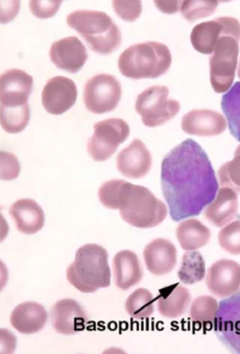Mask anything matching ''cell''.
<instances>
[{
	"label": "cell",
	"instance_id": "19",
	"mask_svg": "<svg viewBox=\"0 0 240 354\" xmlns=\"http://www.w3.org/2000/svg\"><path fill=\"white\" fill-rule=\"evenodd\" d=\"M146 268L153 275L161 277L174 270L177 263V250L170 241L157 239L143 250Z\"/></svg>",
	"mask_w": 240,
	"mask_h": 354
},
{
	"label": "cell",
	"instance_id": "33",
	"mask_svg": "<svg viewBox=\"0 0 240 354\" xmlns=\"http://www.w3.org/2000/svg\"><path fill=\"white\" fill-rule=\"evenodd\" d=\"M219 243L223 250L232 254H240V219L233 221L221 229Z\"/></svg>",
	"mask_w": 240,
	"mask_h": 354
},
{
	"label": "cell",
	"instance_id": "24",
	"mask_svg": "<svg viewBox=\"0 0 240 354\" xmlns=\"http://www.w3.org/2000/svg\"><path fill=\"white\" fill-rule=\"evenodd\" d=\"M157 310L164 318L177 319L187 311L191 301L188 289L180 284L171 285L159 292Z\"/></svg>",
	"mask_w": 240,
	"mask_h": 354
},
{
	"label": "cell",
	"instance_id": "22",
	"mask_svg": "<svg viewBox=\"0 0 240 354\" xmlns=\"http://www.w3.org/2000/svg\"><path fill=\"white\" fill-rule=\"evenodd\" d=\"M48 321L47 311L36 302L19 304L11 313V326L23 335H33L40 332Z\"/></svg>",
	"mask_w": 240,
	"mask_h": 354
},
{
	"label": "cell",
	"instance_id": "29",
	"mask_svg": "<svg viewBox=\"0 0 240 354\" xmlns=\"http://www.w3.org/2000/svg\"><path fill=\"white\" fill-rule=\"evenodd\" d=\"M126 310L132 319L150 318L154 312V298L148 289H138L126 301Z\"/></svg>",
	"mask_w": 240,
	"mask_h": 354
},
{
	"label": "cell",
	"instance_id": "27",
	"mask_svg": "<svg viewBox=\"0 0 240 354\" xmlns=\"http://www.w3.org/2000/svg\"><path fill=\"white\" fill-rule=\"evenodd\" d=\"M206 275V263L202 254L196 250H189L182 257L178 271V278L182 283L193 285L202 281Z\"/></svg>",
	"mask_w": 240,
	"mask_h": 354
},
{
	"label": "cell",
	"instance_id": "14",
	"mask_svg": "<svg viewBox=\"0 0 240 354\" xmlns=\"http://www.w3.org/2000/svg\"><path fill=\"white\" fill-rule=\"evenodd\" d=\"M77 98V85L68 77H52L43 89V106L50 114L65 113L74 105Z\"/></svg>",
	"mask_w": 240,
	"mask_h": 354
},
{
	"label": "cell",
	"instance_id": "18",
	"mask_svg": "<svg viewBox=\"0 0 240 354\" xmlns=\"http://www.w3.org/2000/svg\"><path fill=\"white\" fill-rule=\"evenodd\" d=\"M228 121L219 112L212 110H192L183 116L182 130L186 134L212 137L226 130Z\"/></svg>",
	"mask_w": 240,
	"mask_h": 354
},
{
	"label": "cell",
	"instance_id": "20",
	"mask_svg": "<svg viewBox=\"0 0 240 354\" xmlns=\"http://www.w3.org/2000/svg\"><path fill=\"white\" fill-rule=\"evenodd\" d=\"M239 211L237 192L230 187H221L216 198L206 207V219L214 226L223 227L232 222Z\"/></svg>",
	"mask_w": 240,
	"mask_h": 354
},
{
	"label": "cell",
	"instance_id": "26",
	"mask_svg": "<svg viewBox=\"0 0 240 354\" xmlns=\"http://www.w3.org/2000/svg\"><path fill=\"white\" fill-rule=\"evenodd\" d=\"M219 303L212 296L196 298L190 308V319L193 324L203 328H214L219 311Z\"/></svg>",
	"mask_w": 240,
	"mask_h": 354
},
{
	"label": "cell",
	"instance_id": "3",
	"mask_svg": "<svg viewBox=\"0 0 240 354\" xmlns=\"http://www.w3.org/2000/svg\"><path fill=\"white\" fill-rule=\"evenodd\" d=\"M68 282L82 293H94L111 283L108 252L101 245L91 243L79 248L75 259L66 270Z\"/></svg>",
	"mask_w": 240,
	"mask_h": 354
},
{
	"label": "cell",
	"instance_id": "32",
	"mask_svg": "<svg viewBox=\"0 0 240 354\" xmlns=\"http://www.w3.org/2000/svg\"><path fill=\"white\" fill-rule=\"evenodd\" d=\"M218 4L219 2L216 0H202V1L186 0V1H182L180 11L185 19L188 20L189 22H194L201 18L211 16L218 8Z\"/></svg>",
	"mask_w": 240,
	"mask_h": 354
},
{
	"label": "cell",
	"instance_id": "37",
	"mask_svg": "<svg viewBox=\"0 0 240 354\" xmlns=\"http://www.w3.org/2000/svg\"><path fill=\"white\" fill-rule=\"evenodd\" d=\"M61 1L54 0V1H30V9L36 17L40 19H47L58 12L61 8Z\"/></svg>",
	"mask_w": 240,
	"mask_h": 354
},
{
	"label": "cell",
	"instance_id": "13",
	"mask_svg": "<svg viewBox=\"0 0 240 354\" xmlns=\"http://www.w3.org/2000/svg\"><path fill=\"white\" fill-rule=\"evenodd\" d=\"M206 284L217 297H230L240 289V264L230 259L214 262L208 271Z\"/></svg>",
	"mask_w": 240,
	"mask_h": 354
},
{
	"label": "cell",
	"instance_id": "10",
	"mask_svg": "<svg viewBox=\"0 0 240 354\" xmlns=\"http://www.w3.org/2000/svg\"><path fill=\"white\" fill-rule=\"evenodd\" d=\"M214 328L228 351L240 354V291L219 303Z\"/></svg>",
	"mask_w": 240,
	"mask_h": 354
},
{
	"label": "cell",
	"instance_id": "11",
	"mask_svg": "<svg viewBox=\"0 0 240 354\" xmlns=\"http://www.w3.org/2000/svg\"><path fill=\"white\" fill-rule=\"evenodd\" d=\"M223 36H232L240 40V23L235 18L219 17L197 25L191 32L192 46L201 54L211 55Z\"/></svg>",
	"mask_w": 240,
	"mask_h": 354
},
{
	"label": "cell",
	"instance_id": "1",
	"mask_svg": "<svg viewBox=\"0 0 240 354\" xmlns=\"http://www.w3.org/2000/svg\"><path fill=\"white\" fill-rule=\"evenodd\" d=\"M219 186L209 156L193 140L182 142L162 160V192L175 222L200 215L216 198Z\"/></svg>",
	"mask_w": 240,
	"mask_h": 354
},
{
	"label": "cell",
	"instance_id": "28",
	"mask_svg": "<svg viewBox=\"0 0 240 354\" xmlns=\"http://www.w3.org/2000/svg\"><path fill=\"white\" fill-rule=\"evenodd\" d=\"M221 109L226 117L230 134L240 142V82L223 96Z\"/></svg>",
	"mask_w": 240,
	"mask_h": 354
},
{
	"label": "cell",
	"instance_id": "16",
	"mask_svg": "<svg viewBox=\"0 0 240 354\" xmlns=\"http://www.w3.org/2000/svg\"><path fill=\"white\" fill-rule=\"evenodd\" d=\"M51 319L56 332L72 335L86 328L88 318L77 301L63 299L52 306Z\"/></svg>",
	"mask_w": 240,
	"mask_h": 354
},
{
	"label": "cell",
	"instance_id": "9",
	"mask_svg": "<svg viewBox=\"0 0 240 354\" xmlns=\"http://www.w3.org/2000/svg\"><path fill=\"white\" fill-rule=\"evenodd\" d=\"M122 96V86L115 77L100 73L91 77L84 86V104L88 111L104 114L113 111Z\"/></svg>",
	"mask_w": 240,
	"mask_h": 354
},
{
	"label": "cell",
	"instance_id": "21",
	"mask_svg": "<svg viewBox=\"0 0 240 354\" xmlns=\"http://www.w3.org/2000/svg\"><path fill=\"white\" fill-rule=\"evenodd\" d=\"M20 233H38L45 224V214L41 206L32 199L17 200L9 210Z\"/></svg>",
	"mask_w": 240,
	"mask_h": 354
},
{
	"label": "cell",
	"instance_id": "17",
	"mask_svg": "<svg viewBox=\"0 0 240 354\" xmlns=\"http://www.w3.org/2000/svg\"><path fill=\"white\" fill-rule=\"evenodd\" d=\"M152 158L145 144L134 139L117 158V167L125 177L139 179L146 176L152 169Z\"/></svg>",
	"mask_w": 240,
	"mask_h": 354
},
{
	"label": "cell",
	"instance_id": "7",
	"mask_svg": "<svg viewBox=\"0 0 240 354\" xmlns=\"http://www.w3.org/2000/svg\"><path fill=\"white\" fill-rule=\"evenodd\" d=\"M136 111L146 127H159L178 114L180 103L169 98L168 87L152 86L137 98Z\"/></svg>",
	"mask_w": 240,
	"mask_h": 354
},
{
	"label": "cell",
	"instance_id": "6",
	"mask_svg": "<svg viewBox=\"0 0 240 354\" xmlns=\"http://www.w3.org/2000/svg\"><path fill=\"white\" fill-rule=\"evenodd\" d=\"M239 41L232 36L221 37L210 57L211 84L217 93H225L232 88L239 61Z\"/></svg>",
	"mask_w": 240,
	"mask_h": 354
},
{
	"label": "cell",
	"instance_id": "8",
	"mask_svg": "<svg viewBox=\"0 0 240 354\" xmlns=\"http://www.w3.org/2000/svg\"><path fill=\"white\" fill-rule=\"evenodd\" d=\"M130 136V127L123 119L111 118L98 122L94 134L89 139V155L96 162H105Z\"/></svg>",
	"mask_w": 240,
	"mask_h": 354
},
{
	"label": "cell",
	"instance_id": "5",
	"mask_svg": "<svg viewBox=\"0 0 240 354\" xmlns=\"http://www.w3.org/2000/svg\"><path fill=\"white\" fill-rule=\"evenodd\" d=\"M66 23L79 32L91 50L98 54H111L122 42L120 29L109 15L101 11H74L68 16Z\"/></svg>",
	"mask_w": 240,
	"mask_h": 354
},
{
	"label": "cell",
	"instance_id": "40",
	"mask_svg": "<svg viewBox=\"0 0 240 354\" xmlns=\"http://www.w3.org/2000/svg\"><path fill=\"white\" fill-rule=\"evenodd\" d=\"M237 75H239V77L240 78V62L239 64V70H237Z\"/></svg>",
	"mask_w": 240,
	"mask_h": 354
},
{
	"label": "cell",
	"instance_id": "25",
	"mask_svg": "<svg viewBox=\"0 0 240 354\" xmlns=\"http://www.w3.org/2000/svg\"><path fill=\"white\" fill-rule=\"evenodd\" d=\"M176 236L184 250H196L204 247L211 239L209 227L196 219L184 221L176 230Z\"/></svg>",
	"mask_w": 240,
	"mask_h": 354
},
{
	"label": "cell",
	"instance_id": "39",
	"mask_svg": "<svg viewBox=\"0 0 240 354\" xmlns=\"http://www.w3.org/2000/svg\"><path fill=\"white\" fill-rule=\"evenodd\" d=\"M155 6L161 12L172 15L181 9L182 1H155Z\"/></svg>",
	"mask_w": 240,
	"mask_h": 354
},
{
	"label": "cell",
	"instance_id": "23",
	"mask_svg": "<svg viewBox=\"0 0 240 354\" xmlns=\"http://www.w3.org/2000/svg\"><path fill=\"white\" fill-rule=\"evenodd\" d=\"M116 285L122 290L136 286L143 279V268L138 255L131 250H122L113 259Z\"/></svg>",
	"mask_w": 240,
	"mask_h": 354
},
{
	"label": "cell",
	"instance_id": "4",
	"mask_svg": "<svg viewBox=\"0 0 240 354\" xmlns=\"http://www.w3.org/2000/svg\"><path fill=\"white\" fill-rule=\"evenodd\" d=\"M172 57L168 46L157 42L136 44L119 57L121 73L132 80L157 78L170 68Z\"/></svg>",
	"mask_w": 240,
	"mask_h": 354
},
{
	"label": "cell",
	"instance_id": "2",
	"mask_svg": "<svg viewBox=\"0 0 240 354\" xmlns=\"http://www.w3.org/2000/svg\"><path fill=\"white\" fill-rule=\"evenodd\" d=\"M117 210L132 227L150 229L166 220L168 209L148 188L123 181L118 193Z\"/></svg>",
	"mask_w": 240,
	"mask_h": 354
},
{
	"label": "cell",
	"instance_id": "30",
	"mask_svg": "<svg viewBox=\"0 0 240 354\" xmlns=\"http://www.w3.org/2000/svg\"><path fill=\"white\" fill-rule=\"evenodd\" d=\"M30 120L29 105L19 108H1L0 122L6 132L17 134L28 125Z\"/></svg>",
	"mask_w": 240,
	"mask_h": 354
},
{
	"label": "cell",
	"instance_id": "12",
	"mask_svg": "<svg viewBox=\"0 0 240 354\" xmlns=\"http://www.w3.org/2000/svg\"><path fill=\"white\" fill-rule=\"evenodd\" d=\"M33 88V77L21 70H9L0 77L1 108H19L28 105Z\"/></svg>",
	"mask_w": 240,
	"mask_h": 354
},
{
	"label": "cell",
	"instance_id": "34",
	"mask_svg": "<svg viewBox=\"0 0 240 354\" xmlns=\"http://www.w3.org/2000/svg\"><path fill=\"white\" fill-rule=\"evenodd\" d=\"M124 180H109L101 185L98 192L100 202L106 208L117 210L119 189Z\"/></svg>",
	"mask_w": 240,
	"mask_h": 354
},
{
	"label": "cell",
	"instance_id": "36",
	"mask_svg": "<svg viewBox=\"0 0 240 354\" xmlns=\"http://www.w3.org/2000/svg\"><path fill=\"white\" fill-rule=\"evenodd\" d=\"M1 176L2 180H13L20 174V163L17 158L12 153L2 151L1 155Z\"/></svg>",
	"mask_w": 240,
	"mask_h": 354
},
{
	"label": "cell",
	"instance_id": "35",
	"mask_svg": "<svg viewBox=\"0 0 240 354\" xmlns=\"http://www.w3.org/2000/svg\"><path fill=\"white\" fill-rule=\"evenodd\" d=\"M113 8L117 15L128 22H134L141 13V2L137 1H113Z\"/></svg>",
	"mask_w": 240,
	"mask_h": 354
},
{
	"label": "cell",
	"instance_id": "38",
	"mask_svg": "<svg viewBox=\"0 0 240 354\" xmlns=\"http://www.w3.org/2000/svg\"><path fill=\"white\" fill-rule=\"evenodd\" d=\"M9 8H8V6H6V1L1 2V22L2 23H8L12 20L13 18L15 17L16 15L14 13L10 12L11 11H17L20 8V2L18 1H12L8 2Z\"/></svg>",
	"mask_w": 240,
	"mask_h": 354
},
{
	"label": "cell",
	"instance_id": "15",
	"mask_svg": "<svg viewBox=\"0 0 240 354\" xmlns=\"http://www.w3.org/2000/svg\"><path fill=\"white\" fill-rule=\"evenodd\" d=\"M50 57L61 70L75 73L83 68L88 55L86 46L77 37H68L52 44Z\"/></svg>",
	"mask_w": 240,
	"mask_h": 354
},
{
	"label": "cell",
	"instance_id": "31",
	"mask_svg": "<svg viewBox=\"0 0 240 354\" xmlns=\"http://www.w3.org/2000/svg\"><path fill=\"white\" fill-rule=\"evenodd\" d=\"M218 174L221 187H230L240 192V146L235 149L233 160L219 167Z\"/></svg>",
	"mask_w": 240,
	"mask_h": 354
}]
</instances>
